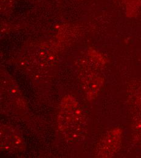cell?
<instances>
[{"label": "cell", "instance_id": "6da1fadb", "mask_svg": "<svg viewBox=\"0 0 141 158\" xmlns=\"http://www.w3.org/2000/svg\"><path fill=\"white\" fill-rule=\"evenodd\" d=\"M139 98V108L141 110V112H140V118L138 119V120L137 122H136V125H135V127L136 128V130H138L137 131H139V133H140L139 135V136L141 138V93H139V97L138 98Z\"/></svg>", "mask_w": 141, "mask_h": 158}]
</instances>
